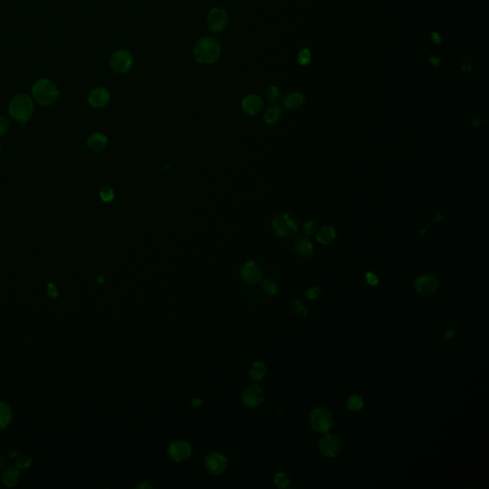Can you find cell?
Here are the masks:
<instances>
[{
  "instance_id": "30",
  "label": "cell",
  "mask_w": 489,
  "mask_h": 489,
  "mask_svg": "<svg viewBox=\"0 0 489 489\" xmlns=\"http://www.w3.org/2000/svg\"><path fill=\"white\" fill-rule=\"evenodd\" d=\"M317 225L314 220H310L303 225V232L306 236H312L314 233H315Z\"/></svg>"
},
{
  "instance_id": "27",
  "label": "cell",
  "mask_w": 489,
  "mask_h": 489,
  "mask_svg": "<svg viewBox=\"0 0 489 489\" xmlns=\"http://www.w3.org/2000/svg\"><path fill=\"white\" fill-rule=\"evenodd\" d=\"M274 482H275V485L279 489H287L291 484V480H290L289 476L284 472L277 473L274 478Z\"/></svg>"
},
{
  "instance_id": "8",
  "label": "cell",
  "mask_w": 489,
  "mask_h": 489,
  "mask_svg": "<svg viewBox=\"0 0 489 489\" xmlns=\"http://www.w3.org/2000/svg\"><path fill=\"white\" fill-rule=\"evenodd\" d=\"M228 466V459L219 452H210L205 457V467L209 474L221 475Z\"/></svg>"
},
{
  "instance_id": "12",
  "label": "cell",
  "mask_w": 489,
  "mask_h": 489,
  "mask_svg": "<svg viewBox=\"0 0 489 489\" xmlns=\"http://www.w3.org/2000/svg\"><path fill=\"white\" fill-rule=\"evenodd\" d=\"M240 274L245 282L249 284H255L261 280V268L256 262L252 260L245 262L240 268Z\"/></svg>"
},
{
  "instance_id": "34",
  "label": "cell",
  "mask_w": 489,
  "mask_h": 489,
  "mask_svg": "<svg viewBox=\"0 0 489 489\" xmlns=\"http://www.w3.org/2000/svg\"><path fill=\"white\" fill-rule=\"evenodd\" d=\"M9 128L8 121L4 117H0V137L3 136Z\"/></svg>"
},
{
  "instance_id": "23",
  "label": "cell",
  "mask_w": 489,
  "mask_h": 489,
  "mask_svg": "<svg viewBox=\"0 0 489 489\" xmlns=\"http://www.w3.org/2000/svg\"><path fill=\"white\" fill-rule=\"evenodd\" d=\"M266 367L260 361L254 362L250 368V377L254 381H260L265 377Z\"/></svg>"
},
{
  "instance_id": "7",
  "label": "cell",
  "mask_w": 489,
  "mask_h": 489,
  "mask_svg": "<svg viewBox=\"0 0 489 489\" xmlns=\"http://www.w3.org/2000/svg\"><path fill=\"white\" fill-rule=\"evenodd\" d=\"M134 63V58L127 50H118L114 52L109 61L111 69L119 74L128 72Z\"/></svg>"
},
{
  "instance_id": "29",
  "label": "cell",
  "mask_w": 489,
  "mask_h": 489,
  "mask_svg": "<svg viewBox=\"0 0 489 489\" xmlns=\"http://www.w3.org/2000/svg\"><path fill=\"white\" fill-rule=\"evenodd\" d=\"M16 465L19 469H27L32 465V458L27 455L17 457L16 460Z\"/></svg>"
},
{
  "instance_id": "20",
  "label": "cell",
  "mask_w": 489,
  "mask_h": 489,
  "mask_svg": "<svg viewBox=\"0 0 489 489\" xmlns=\"http://www.w3.org/2000/svg\"><path fill=\"white\" fill-rule=\"evenodd\" d=\"M335 237H336L335 229L329 226H325L320 228L316 233V239L322 245L331 244L335 239Z\"/></svg>"
},
{
  "instance_id": "11",
  "label": "cell",
  "mask_w": 489,
  "mask_h": 489,
  "mask_svg": "<svg viewBox=\"0 0 489 489\" xmlns=\"http://www.w3.org/2000/svg\"><path fill=\"white\" fill-rule=\"evenodd\" d=\"M414 287L419 294L432 295L438 291L439 282L438 279L432 274H423L416 279Z\"/></svg>"
},
{
  "instance_id": "33",
  "label": "cell",
  "mask_w": 489,
  "mask_h": 489,
  "mask_svg": "<svg viewBox=\"0 0 489 489\" xmlns=\"http://www.w3.org/2000/svg\"><path fill=\"white\" fill-rule=\"evenodd\" d=\"M366 279H367V282L371 286H377L379 283V278L377 277V275L374 274L373 272H370V271L366 273Z\"/></svg>"
},
{
  "instance_id": "18",
  "label": "cell",
  "mask_w": 489,
  "mask_h": 489,
  "mask_svg": "<svg viewBox=\"0 0 489 489\" xmlns=\"http://www.w3.org/2000/svg\"><path fill=\"white\" fill-rule=\"evenodd\" d=\"M305 101V97L302 93L300 92H291L285 96L283 99V105L286 109L289 110H294L303 105Z\"/></svg>"
},
{
  "instance_id": "5",
  "label": "cell",
  "mask_w": 489,
  "mask_h": 489,
  "mask_svg": "<svg viewBox=\"0 0 489 489\" xmlns=\"http://www.w3.org/2000/svg\"><path fill=\"white\" fill-rule=\"evenodd\" d=\"M310 424L315 431L318 433H327L333 424V418L326 408L317 407L310 416Z\"/></svg>"
},
{
  "instance_id": "16",
  "label": "cell",
  "mask_w": 489,
  "mask_h": 489,
  "mask_svg": "<svg viewBox=\"0 0 489 489\" xmlns=\"http://www.w3.org/2000/svg\"><path fill=\"white\" fill-rule=\"evenodd\" d=\"M87 146L94 152L102 151L107 145V137L102 133H93L87 139Z\"/></svg>"
},
{
  "instance_id": "17",
  "label": "cell",
  "mask_w": 489,
  "mask_h": 489,
  "mask_svg": "<svg viewBox=\"0 0 489 489\" xmlns=\"http://www.w3.org/2000/svg\"><path fill=\"white\" fill-rule=\"evenodd\" d=\"M294 251L301 257H310L313 254V244L306 237H298L294 244Z\"/></svg>"
},
{
  "instance_id": "1",
  "label": "cell",
  "mask_w": 489,
  "mask_h": 489,
  "mask_svg": "<svg viewBox=\"0 0 489 489\" xmlns=\"http://www.w3.org/2000/svg\"><path fill=\"white\" fill-rule=\"evenodd\" d=\"M221 55L220 42L213 36H203L197 40L193 48L196 62L202 65L216 63Z\"/></svg>"
},
{
  "instance_id": "26",
  "label": "cell",
  "mask_w": 489,
  "mask_h": 489,
  "mask_svg": "<svg viewBox=\"0 0 489 489\" xmlns=\"http://www.w3.org/2000/svg\"><path fill=\"white\" fill-rule=\"evenodd\" d=\"M280 96H281L280 89L275 85L269 86L266 91V98L268 99V101H269L270 103L277 102L280 98Z\"/></svg>"
},
{
  "instance_id": "9",
  "label": "cell",
  "mask_w": 489,
  "mask_h": 489,
  "mask_svg": "<svg viewBox=\"0 0 489 489\" xmlns=\"http://www.w3.org/2000/svg\"><path fill=\"white\" fill-rule=\"evenodd\" d=\"M341 441L338 437L331 434H327L319 441V450L328 457H334L341 451Z\"/></svg>"
},
{
  "instance_id": "39",
  "label": "cell",
  "mask_w": 489,
  "mask_h": 489,
  "mask_svg": "<svg viewBox=\"0 0 489 489\" xmlns=\"http://www.w3.org/2000/svg\"><path fill=\"white\" fill-rule=\"evenodd\" d=\"M0 155H1V147H0Z\"/></svg>"
},
{
  "instance_id": "36",
  "label": "cell",
  "mask_w": 489,
  "mask_h": 489,
  "mask_svg": "<svg viewBox=\"0 0 489 489\" xmlns=\"http://www.w3.org/2000/svg\"><path fill=\"white\" fill-rule=\"evenodd\" d=\"M432 34H433V39H434V41H435V42H436L437 44H438V43H440V42L442 41V39H441V36H440V35H439L438 33H432Z\"/></svg>"
},
{
  "instance_id": "25",
  "label": "cell",
  "mask_w": 489,
  "mask_h": 489,
  "mask_svg": "<svg viewBox=\"0 0 489 489\" xmlns=\"http://www.w3.org/2000/svg\"><path fill=\"white\" fill-rule=\"evenodd\" d=\"M262 291L268 295H274L278 292V287L271 279H264L261 281Z\"/></svg>"
},
{
  "instance_id": "31",
  "label": "cell",
  "mask_w": 489,
  "mask_h": 489,
  "mask_svg": "<svg viewBox=\"0 0 489 489\" xmlns=\"http://www.w3.org/2000/svg\"><path fill=\"white\" fill-rule=\"evenodd\" d=\"M311 62V53L308 49H303L298 55V63L301 65H308Z\"/></svg>"
},
{
  "instance_id": "6",
  "label": "cell",
  "mask_w": 489,
  "mask_h": 489,
  "mask_svg": "<svg viewBox=\"0 0 489 489\" xmlns=\"http://www.w3.org/2000/svg\"><path fill=\"white\" fill-rule=\"evenodd\" d=\"M208 29L213 33H222L228 26V12L222 7L212 8L206 17Z\"/></svg>"
},
{
  "instance_id": "10",
  "label": "cell",
  "mask_w": 489,
  "mask_h": 489,
  "mask_svg": "<svg viewBox=\"0 0 489 489\" xmlns=\"http://www.w3.org/2000/svg\"><path fill=\"white\" fill-rule=\"evenodd\" d=\"M167 452L171 459L177 462H182L191 456L192 448L190 444L185 441H175L170 443Z\"/></svg>"
},
{
  "instance_id": "28",
  "label": "cell",
  "mask_w": 489,
  "mask_h": 489,
  "mask_svg": "<svg viewBox=\"0 0 489 489\" xmlns=\"http://www.w3.org/2000/svg\"><path fill=\"white\" fill-rule=\"evenodd\" d=\"M100 199L105 203H110L114 200L115 193L114 190L110 187H103L99 191Z\"/></svg>"
},
{
  "instance_id": "38",
  "label": "cell",
  "mask_w": 489,
  "mask_h": 489,
  "mask_svg": "<svg viewBox=\"0 0 489 489\" xmlns=\"http://www.w3.org/2000/svg\"><path fill=\"white\" fill-rule=\"evenodd\" d=\"M4 464H5V458L3 457H0V469L3 467Z\"/></svg>"
},
{
  "instance_id": "21",
  "label": "cell",
  "mask_w": 489,
  "mask_h": 489,
  "mask_svg": "<svg viewBox=\"0 0 489 489\" xmlns=\"http://www.w3.org/2000/svg\"><path fill=\"white\" fill-rule=\"evenodd\" d=\"M281 117V109L278 105H273L269 107L264 114V122L268 126H273L277 124Z\"/></svg>"
},
{
  "instance_id": "3",
  "label": "cell",
  "mask_w": 489,
  "mask_h": 489,
  "mask_svg": "<svg viewBox=\"0 0 489 489\" xmlns=\"http://www.w3.org/2000/svg\"><path fill=\"white\" fill-rule=\"evenodd\" d=\"M33 98L41 105H51L59 98V89L57 85L48 79H40L33 84Z\"/></svg>"
},
{
  "instance_id": "4",
  "label": "cell",
  "mask_w": 489,
  "mask_h": 489,
  "mask_svg": "<svg viewBox=\"0 0 489 489\" xmlns=\"http://www.w3.org/2000/svg\"><path fill=\"white\" fill-rule=\"evenodd\" d=\"M271 225L274 232L282 238H292L298 231L296 220L289 213H280L276 215Z\"/></svg>"
},
{
  "instance_id": "24",
  "label": "cell",
  "mask_w": 489,
  "mask_h": 489,
  "mask_svg": "<svg viewBox=\"0 0 489 489\" xmlns=\"http://www.w3.org/2000/svg\"><path fill=\"white\" fill-rule=\"evenodd\" d=\"M348 409L352 412H358L364 406V400L360 395H352L347 402Z\"/></svg>"
},
{
  "instance_id": "37",
  "label": "cell",
  "mask_w": 489,
  "mask_h": 489,
  "mask_svg": "<svg viewBox=\"0 0 489 489\" xmlns=\"http://www.w3.org/2000/svg\"><path fill=\"white\" fill-rule=\"evenodd\" d=\"M192 405H193V407H199L200 405H202V400H201L200 398H195V399H193V401H192Z\"/></svg>"
},
{
  "instance_id": "32",
  "label": "cell",
  "mask_w": 489,
  "mask_h": 489,
  "mask_svg": "<svg viewBox=\"0 0 489 489\" xmlns=\"http://www.w3.org/2000/svg\"><path fill=\"white\" fill-rule=\"evenodd\" d=\"M319 295H320V290H319V288H316V287H313V288L309 289L306 293V296L309 299H315Z\"/></svg>"
},
{
  "instance_id": "35",
  "label": "cell",
  "mask_w": 489,
  "mask_h": 489,
  "mask_svg": "<svg viewBox=\"0 0 489 489\" xmlns=\"http://www.w3.org/2000/svg\"><path fill=\"white\" fill-rule=\"evenodd\" d=\"M466 60H464L462 62V65H461V69L464 71V72H468L471 70L472 68V63L470 61H468V57H465Z\"/></svg>"
},
{
  "instance_id": "14",
  "label": "cell",
  "mask_w": 489,
  "mask_h": 489,
  "mask_svg": "<svg viewBox=\"0 0 489 489\" xmlns=\"http://www.w3.org/2000/svg\"><path fill=\"white\" fill-rule=\"evenodd\" d=\"M241 106L246 114L254 116L261 111L264 102L260 96L256 94H250L242 99Z\"/></svg>"
},
{
  "instance_id": "19",
  "label": "cell",
  "mask_w": 489,
  "mask_h": 489,
  "mask_svg": "<svg viewBox=\"0 0 489 489\" xmlns=\"http://www.w3.org/2000/svg\"><path fill=\"white\" fill-rule=\"evenodd\" d=\"M19 479V472L14 467L6 468L2 473V481L6 487H15L18 484Z\"/></svg>"
},
{
  "instance_id": "15",
  "label": "cell",
  "mask_w": 489,
  "mask_h": 489,
  "mask_svg": "<svg viewBox=\"0 0 489 489\" xmlns=\"http://www.w3.org/2000/svg\"><path fill=\"white\" fill-rule=\"evenodd\" d=\"M110 101V93L103 87L93 88L88 94V102L95 108H102Z\"/></svg>"
},
{
  "instance_id": "22",
  "label": "cell",
  "mask_w": 489,
  "mask_h": 489,
  "mask_svg": "<svg viewBox=\"0 0 489 489\" xmlns=\"http://www.w3.org/2000/svg\"><path fill=\"white\" fill-rule=\"evenodd\" d=\"M12 420V410L9 404L0 401V430L5 429Z\"/></svg>"
},
{
  "instance_id": "2",
  "label": "cell",
  "mask_w": 489,
  "mask_h": 489,
  "mask_svg": "<svg viewBox=\"0 0 489 489\" xmlns=\"http://www.w3.org/2000/svg\"><path fill=\"white\" fill-rule=\"evenodd\" d=\"M9 114L19 123H26L32 117L33 103L26 94H19L11 99L8 106Z\"/></svg>"
},
{
  "instance_id": "13",
  "label": "cell",
  "mask_w": 489,
  "mask_h": 489,
  "mask_svg": "<svg viewBox=\"0 0 489 489\" xmlns=\"http://www.w3.org/2000/svg\"><path fill=\"white\" fill-rule=\"evenodd\" d=\"M265 394L261 387L257 384H252L245 389L242 394V400L248 407H257L261 404Z\"/></svg>"
}]
</instances>
